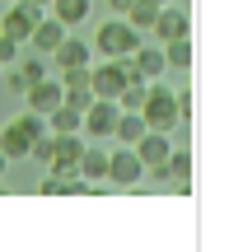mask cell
I'll return each mask as SVG.
<instances>
[{
	"instance_id": "1",
	"label": "cell",
	"mask_w": 243,
	"mask_h": 252,
	"mask_svg": "<svg viewBox=\"0 0 243 252\" xmlns=\"http://www.w3.org/2000/svg\"><path fill=\"white\" fill-rule=\"evenodd\" d=\"M140 117L150 131H173V126H182L178 117V98H173V89L164 80H145V103H140Z\"/></svg>"
},
{
	"instance_id": "2",
	"label": "cell",
	"mask_w": 243,
	"mask_h": 252,
	"mask_svg": "<svg viewBox=\"0 0 243 252\" xmlns=\"http://www.w3.org/2000/svg\"><path fill=\"white\" fill-rule=\"evenodd\" d=\"M136 42H140V33H136L122 14H108V24H99V33H94V47H99L103 56H131Z\"/></svg>"
},
{
	"instance_id": "3",
	"label": "cell",
	"mask_w": 243,
	"mask_h": 252,
	"mask_svg": "<svg viewBox=\"0 0 243 252\" xmlns=\"http://www.w3.org/2000/svg\"><path fill=\"white\" fill-rule=\"evenodd\" d=\"M42 14H47V5H33V0H14V5L0 14V33H5V37H14V42L24 47V42H28V33H33V24H37Z\"/></svg>"
},
{
	"instance_id": "4",
	"label": "cell",
	"mask_w": 243,
	"mask_h": 252,
	"mask_svg": "<svg viewBox=\"0 0 243 252\" xmlns=\"http://www.w3.org/2000/svg\"><path fill=\"white\" fill-rule=\"evenodd\" d=\"M126 75H131L126 56H108V61L89 65V89H94V98H117V89L126 84Z\"/></svg>"
},
{
	"instance_id": "5",
	"label": "cell",
	"mask_w": 243,
	"mask_h": 252,
	"mask_svg": "<svg viewBox=\"0 0 243 252\" xmlns=\"http://www.w3.org/2000/svg\"><path fill=\"white\" fill-rule=\"evenodd\" d=\"M122 117V108L112 98H94L89 108H84V117H80V131L84 135H94V140H112V126H117Z\"/></svg>"
},
{
	"instance_id": "6",
	"label": "cell",
	"mask_w": 243,
	"mask_h": 252,
	"mask_svg": "<svg viewBox=\"0 0 243 252\" xmlns=\"http://www.w3.org/2000/svg\"><path fill=\"white\" fill-rule=\"evenodd\" d=\"M140 178H145V163L136 159L131 145L108 150V182H112V187H140Z\"/></svg>"
},
{
	"instance_id": "7",
	"label": "cell",
	"mask_w": 243,
	"mask_h": 252,
	"mask_svg": "<svg viewBox=\"0 0 243 252\" xmlns=\"http://www.w3.org/2000/svg\"><path fill=\"white\" fill-rule=\"evenodd\" d=\"M126 65H131V75H140V80H164V70H169V61H164V47H150L145 37L136 42V52L126 56Z\"/></svg>"
},
{
	"instance_id": "8",
	"label": "cell",
	"mask_w": 243,
	"mask_h": 252,
	"mask_svg": "<svg viewBox=\"0 0 243 252\" xmlns=\"http://www.w3.org/2000/svg\"><path fill=\"white\" fill-rule=\"evenodd\" d=\"M159 42H173V37H187L192 24H187V0H178V5H159V19H154L150 28Z\"/></svg>"
},
{
	"instance_id": "9",
	"label": "cell",
	"mask_w": 243,
	"mask_h": 252,
	"mask_svg": "<svg viewBox=\"0 0 243 252\" xmlns=\"http://www.w3.org/2000/svg\"><path fill=\"white\" fill-rule=\"evenodd\" d=\"M75 173H80L94 191H103V187H108V150H103V145H84V154H80V163H75Z\"/></svg>"
},
{
	"instance_id": "10",
	"label": "cell",
	"mask_w": 243,
	"mask_h": 252,
	"mask_svg": "<svg viewBox=\"0 0 243 252\" xmlns=\"http://www.w3.org/2000/svg\"><path fill=\"white\" fill-rule=\"evenodd\" d=\"M84 131H70V135H56V145H52V168L56 173H75V163H80V154H84Z\"/></svg>"
},
{
	"instance_id": "11",
	"label": "cell",
	"mask_w": 243,
	"mask_h": 252,
	"mask_svg": "<svg viewBox=\"0 0 243 252\" xmlns=\"http://www.w3.org/2000/svg\"><path fill=\"white\" fill-rule=\"evenodd\" d=\"M136 150V159L145 163V168H159L164 159H169V150H173V140H169V131H145L140 140L131 145Z\"/></svg>"
},
{
	"instance_id": "12",
	"label": "cell",
	"mask_w": 243,
	"mask_h": 252,
	"mask_svg": "<svg viewBox=\"0 0 243 252\" xmlns=\"http://www.w3.org/2000/svg\"><path fill=\"white\" fill-rule=\"evenodd\" d=\"M66 33H70V28H66L61 19L42 14V19L33 24V33H28V42H33V52H37V56H52V52H56V42H61Z\"/></svg>"
},
{
	"instance_id": "13",
	"label": "cell",
	"mask_w": 243,
	"mask_h": 252,
	"mask_svg": "<svg viewBox=\"0 0 243 252\" xmlns=\"http://www.w3.org/2000/svg\"><path fill=\"white\" fill-rule=\"evenodd\" d=\"M24 103H28L33 112H42V117H47V112H52L56 103H61V80H52V75L33 80V84L24 89Z\"/></svg>"
},
{
	"instance_id": "14",
	"label": "cell",
	"mask_w": 243,
	"mask_h": 252,
	"mask_svg": "<svg viewBox=\"0 0 243 252\" xmlns=\"http://www.w3.org/2000/svg\"><path fill=\"white\" fill-rule=\"evenodd\" d=\"M89 56H94L89 42H80V37L66 33L61 42H56V52H52V65H56V70H70V65H89Z\"/></svg>"
},
{
	"instance_id": "15",
	"label": "cell",
	"mask_w": 243,
	"mask_h": 252,
	"mask_svg": "<svg viewBox=\"0 0 243 252\" xmlns=\"http://www.w3.org/2000/svg\"><path fill=\"white\" fill-rule=\"evenodd\" d=\"M89 9H94V0H52V5H47V14L61 19L66 28H75V24H84V19H89Z\"/></svg>"
},
{
	"instance_id": "16",
	"label": "cell",
	"mask_w": 243,
	"mask_h": 252,
	"mask_svg": "<svg viewBox=\"0 0 243 252\" xmlns=\"http://www.w3.org/2000/svg\"><path fill=\"white\" fill-rule=\"evenodd\" d=\"M145 131H150V126H145V117H140V112H122V117H117V126H112V140H117V145H136Z\"/></svg>"
},
{
	"instance_id": "17",
	"label": "cell",
	"mask_w": 243,
	"mask_h": 252,
	"mask_svg": "<svg viewBox=\"0 0 243 252\" xmlns=\"http://www.w3.org/2000/svg\"><path fill=\"white\" fill-rule=\"evenodd\" d=\"M28 135L19 131V122H9L5 131H0V154H5V159H28Z\"/></svg>"
},
{
	"instance_id": "18",
	"label": "cell",
	"mask_w": 243,
	"mask_h": 252,
	"mask_svg": "<svg viewBox=\"0 0 243 252\" xmlns=\"http://www.w3.org/2000/svg\"><path fill=\"white\" fill-rule=\"evenodd\" d=\"M112 103H117L122 112H140V103H145V80H140V75H126V84L117 89V98H112Z\"/></svg>"
},
{
	"instance_id": "19",
	"label": "cell",
	"mask_w": 243,
	"mask_h": 252,
	"mask_svg": "<svg viewBox=\"0 0 243 252\" xmlns=\"http://www.w3.org/2000/svg\"><path fill=\"white\" fill-rule=\"evenodd\" d=\"M164 61H169V70H192V33L164 42Z\"/></svg>"
},
{
	"instance_id": "20",
	"label": "cell",
	"mask_w": 243,
	"mask_h": 252,
	"mask_svg": "<svg viewBox=\"0 0 243 252\" xmlns=\"http://www.w3.org/2000/svg\"><path fill=\"white\" fill-rule=\"evenodd\" d=\"M122 19L136 28V33H150V28H154V19H159V5H145V0H136V5L126 9Z\"/></svg>"
},
{
	"instance_id": "21",
	"label": "cell",
	"mask_w": 243,
	"mask_h": 252,
	"mask_svg": "<svg viewBox=\"0 0 243 252\" xmlns=\"http://www.w3.org/2000/svg\"><path fill=\"white\" fill-rule=\"evenodd\" d=\"M14 122H19V131H24L28 140H33V135H42V131H47V117H42V112H33V108H28V112H19Z\"/></svg>"
},
{
	"instance_id": "22",
	"label": "cell",
	"mask_w": 243,
	"mask_h": 252,
	"mask_svg": "<svg viewBox=\"0 0 243 252\" xmlns=\"http://www.w3.org/2000/svg\"><path fill=\"white\" fill-rule=\"evenodd\" d=\"M19 75H24V89H28L33 80H42V75H52V61H24V65H19Z\"/></svg>"
},
{
	"instance_id": "23",
	"label": "cell",
	"mask_w": 243,
	"mask_h": 252,
	"mask_svg": "<svg viewBox=\"0 0 243 252\" xmlns=\"http://www.w3.org/2000/svg\"><path fill=\"white\" fill-rule=\"evenodd\" d=\"M14 61H19V42L0 33V65H14Z\"/></svg>"
},
{
	"instance_id": "24",
	"label": "cell",
	"mask_w": 243,
	"mask_h": 252,
	"mask_svg": "<svg viewBox=\"0 0 243 252\" xmlns=\"http://www.w3.org/2000/svg\"><path fill=\"white\" fill-rule=\"evenodd\" d=\"M131 5H136V0H108V14H126Z\"/></svg>"
},
{
	"instance_id": "25",
	"label": "cell",
	"mask_w": 243,
	"mask_h": 252,
	"mask_svg": "<svg viewBox=\"0 0 243 252\" xmlns=\"http://www.w3.org/2000/svg\"><path fill=\"white\" fill-rule=\"evenodd\" d=\"M5 168H9V159H5V154H0V173H5Z\"/></svg>"
},
{
	"instance_id": "26",
	"label": "cell",
	"mask_w": 243,
	"mask_h": 252,
	"mask_svg": "<svg viewBox=\"0 0 243 252\" xmlns=\"http://www.w3.org/2000/svg\"><path fill=\"white\" fill-rule=\"evenodd\" d=\"M145 5H169V0H145Z\"/></svg>"
},
{
	"instance_id": "27",
	"label": "cell",
	"mask_w": 243,
	"mask_h": 252,
	"mask_svg": "<svg viewBox=\"0 0 243 252\" xmlns=\"http://www.w3.org/2000/svg\"><path fill=\"white\" fill-rule=\"evenodd\" d=\"M33 5H52V0H33Z\"/></svg>"
},
{
	"instance_id": "28",
	"label": "cell",
	"mask_w": 243,
	"mask_h": 252,
	"mask_svg": "<svg viewBox=\"0 0 243 252\" xmlns=\"http://www.w3.org/2000/svg\"><path fill=\"white\" fill-rule=\"evenodd\" d=\"M0 75H5V65H0Z\"/></svg>"
}]
</instances>
